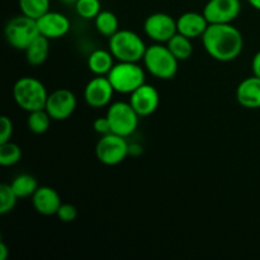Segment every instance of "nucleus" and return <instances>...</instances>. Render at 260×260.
I'll use <instances>...</instances> for the list:
<instances>
[{"instance_id":"obj_22","label":"nucleus","mask_w":260,"mask_h":260,"mask_svg":"<svg viewBox=\"0 0 260 260\" xmlns=\"http://www.w3.org/2000/svg\"><path fill=\"white\" fill-rule=\"evenodd\" d=\"M10 185H12L13 190L18 196V198L32 197L36 190L38 189V187H40L37 179L33 175L27 174V173L17 175L13 179V182L10 183Z\"/></svg>"},{"instance_id":"obj_30","label":"nucleus","mask_w":260,"mask_h":260,"mask_svg":"<svg viewBox=\"0 0 260 260\" xmlns=\"http://www.w3.org/2000/svg\"><path fill=\"white\" fill-rule=\"evenodd\" d=\"M93 128H94V131H95L98 135H101V136L112 134L111 123H109L107 116L98 117V118L93 122Z\"/></svg>"},{"instance_id":"obj_18","label":"nucleus","mask_w":260,"mask_h":260,"mask_svg":"<svg viewBox=\"0 0 260 260\" xmlns=\"http://www.w3.org/2000/svg\"><path fill=\"white\" fill-rule=\"evenodd\" d=\"M114 56L109 50L98 48L88 57V68L95 76H107L114 66Z\"/></svg>"},{"instance_id":"obj_21","label":"nucleus","mask_w":260,"mask_h":260,"mask_svg":"<svg viewBox=\"0 0 260 260\" xmlns=\"http://www.w3.org/2000/svg\"><path fill=\"white\" fill-rule=\"evenodd\" d=\"M165 45L168 46L170 51H172L173 55L178 58L179 61H185L188 58L192 57L193 55V45L192 40L185 36L177 33L175 36H173L169 41H168Z\"/></svg>"},{"instance_id":"obj_29","label":"nucleus","mask_w":260,"mask_h":260,"mask_svg":"<svg viewBox=\"0 0 260 260\" xmlns=\"http://www.w3.org/2000/svg\"><path fill=\"white\" fill-rule=\"evenodd\" d=\"M13 122L8 116L0 117V144L10 141L13 136Z\"/></svg>"},{"instance_id":"obj_17","label":"nucleus","mask_w":260,"mask_h":260,"mask_svg":"<svg viewBox=\"0 0 260 260\" xmlns=\"http://www.w3.org/2000/svg\"><path fill=\"white\" fill-rule=\"evenodd\" d=\"M236 99L244 108H260V78L253 75L244 79L236 88Z\"/></svg>"},{"instance_id":"obj_4","label":"nucleus","mask_w":260,"mask_h":260,"mask_svg":"<svg viewBox=\"0 0 260 260\" xmlns=\"http://www.w3.org/2000/svg\"><path fill=\"white\" fill-rule=\"evenodd\" d=\"M109 51L117 61L140 62L144 58L147 46L136 32L129 29H119L109 38Z\"/></svg>"},{"instance_id":"obj_33","label":"nucleus","mask_w":260,"mask_h":260,"mask_svg":"<svg viewBox=\"0 0 260 260\" xmlns=\"http://www.w3.org/2000/svg\"><path fill=\"white\" fill-rule=\"evenodd\" d=\"M248 3L254 8V9L259 10L260 12V0H248Z\"/></svg>"},{"instance_id":"obj_23","label":"nucleus","mask_w":260,"mask_h":260,"mask_svg":"<svg viewBox=\"0 0 260 260\" xmlns=\"http://www.w3.org/2000/svg\"><path fill=\"white\" fill-rule=\"evenodd\" d=\"M51 121H52V118H51V116L45 108L38 109V111H33L28 113L27 127L32 134L43 135L50 128Z\"/></svg>"},{"instance_id":"obj_2","label":"nucleus","mask_w":260,"mask_h":260,"mask_svg":"<svg viewBox=\"0 0 260 260\" xmlns=\"http://www.w3.org/2000/svg\"><path fill=\"white\" fill-rule=\"evenodd\" d=\"M145 70L160 80H172L178 73L179 60L165 43H154L146 48L144 58Z\"/></svg>"},{"instance_id":"obj_27","label":"nucleus","mask_w":260,"mask_h":260,"mask_svg":"<svg viewBox=\"0 0 260 260\" xmlns=\"http://www.w3.org/2000/svg\"><path fill=\"white\" fill-rule=\"evenodd\" d=\"M19 200L15 192L13 190L12 185L7 183L0 184V215H7L14 210L17 201Z\"/></svg>"},{"instance_id":"obj_28","label":"nucleus","mask_w":260,"mask_h":260,"mask_svg":"<svg viewBox=\"0 0 260 260\" xmlns=\"http://www.w3.org/2000/svg\"><path fill=\"white\" fill-rule=\"evenodd\" d=\"M56 216H57V218L61 222L70 223L75 221L76 217H78V208L74 205H71V203H62L60 208H58Z\"/></svg>"},{"instance_id":"obj_16","label":"nucleus","mask_w":260,"mask_h":260,"mask_svg":"<svg viewBox=\"0 0 260 260\" xmlns=\"http://www.w3.org/2000/svg\"><path fill=\"white\" fill-rule=\"evenodd\" d=\"M208 25H210V23L206 19L203 13L187 12L183 13L177 19L178 33L190 38V40L202 37Z\"/></svg>"},{"instance_id":"obj_13","label":"nucleus","mask_w":260,"mask_h":260,"mask_svg":"<svg viewBox=\"0 0 260 260\" xmlns=\"http://www.w3.org/2000/svg\"><path fill=\"white\" fill-rule=\"evenodd\" d=\"M128 102L140 117H149L159 108V91L155 86L145 83L129 94Z\"/></svg>"},{"instance_id":"obj_34","label":"nucleus","mask_w":260,"mask_h":260,"mask_svg":"<svg viewBox=\"0 0 260 260\" xmlns=\"http://www.w3.org/2000/svg\"><path fill=\"white\" fill-rule=\"evenodd\" d=\"M61 2L65 3V4H74V5H75L76 0H61Z\"/></svg>"},{"instance_id":"obj_14","label":"nucleus","mask_w":260,"mask_h":260,"mask_svg":"<svg viewBox=\"0 0 260 260\" xmlns=\"http://www.w3.org/2000/svg\"><path fill=\"white\" fill-rule=\"evenodd\" d=\"M37 25L40 35L45 36L50 41L63 37L68 35L71 28V23L66 15L52 10H48L46 14L38 18Z\"/></svg>"},{"instance_id":"obj_19","label":"nucleus","mask_w":260,"mask_h":260,"mask_svg":"<svg viewBox=\"0 0 260 260\" xmlns=\"http://www.w3.org/2000/svg\"><path fill=\"white\" fill-rule=\"evenodd\" d=\"M25 60L29 65L40 66L46 62L50 55V40L40 35L24 50Z\"/></svg>"},{"instance_id":"obj_12","label":"nucleus","mask_w":260,"mask_h":260,"mask_svg":"<svg viewBox=\"0 0 260 260\" xmlns=\"http://www.w3.org/2000/svg\"><path fill=\"white\" fill-rule=\"evenodd\" d=\"M114 93L108 76H94L84 88V101L91 108H104L112 103Z\"/></svg>"},{"instance_id":"obj_20","label":"nucleus","mask_w":260,"mask_h":260,"mask_svg":"<svg viewBox=\"0 0 260 260\" xmlns=\"http://www.w3.org/2000/svg\"><path fill=\"white\" fill-rule=\"evenodd\" d=\"M94 25L99 35L108 38L119 30L118 18L111 10H102L94 19Z\"/></svg>"},{"instance_id":"obj_5","label":"nucleus","mask_w":260,"mask_h":260,"mask_svg":"<svg viewBox=\"0 0 260 260\" xmlns=\"http://www.w3.org/2000/svg\"><path fill=\"white\" fill-rule=\"evenodd\" d=\"M112 86L116 93L131 94L139 86L146 83L145 69L139 65V62H124L118 61L114 63L108 75Z\"/></svg>"},{"instance_id":"obj_31","label":"nucleus","mask_w":260,"mask_h":260,"mask_svg":"<svg viewBox=\"0 0 260 260\" xmlns=\"http://www.w3.org/2000/svg\"><path fill=\"white\" fill-rule=\"evenodd\" d=\"M251 69H253V74L255 76L260 78V51L255 53V56L253 57L251 61Z\"/></svg>"},{"instance_id":"obj_7","label":"nucleus","mask_w":260,"mask_h":260,"mask_svg":"<svg viewBox=\"0 0 260 260\" xmlns=\"http://www.w3.org/2000/svg\"><path fill=\"white\" fill-rule=\"evenodd\" d=\"M107 118L111 123L112 134L128 137L136 132L140 116L129 102H113L108 106Z\"/></svg>"},{"instance_id":"obj_15","label":"nucleus","mask_w":260,"mask_h":260,"mask_svg":"<svg viewBox=\"0 0 260 260\" xmlns=\"http://www.w3.org/2000/svg\"><path fill=\"white\" fill-rule=\"evenodd\" d=\"M30 198L36 212L42 216H56L58 208L62 205L57 190L48 185H40Z\"/></svg>"},{"instance_id":"obj_26","label":"nucleus","mask_w":260,"mask_h":260,"mask_svg":"<svg viewBox=\"0 0 260 260\" xmlns=\"http://www.w3.org/2000/svg\"><path fill=\"white\" fill-rule=\"evenodd\" d=\"M76 14L83 19H95L96 15L102 12L101 0H76Z\"/></svg>"},{"instance_id":"obj_9","label":"nucleus","mask_w":260,"mask_h":260,"mask_svg":"<svg viewBox=\"0 0 260 260\" xmlns=\"http://www.w3.org/2000/svg\"><path fill=\"white\" fill-rule=\"evenodd\" d=\"M144 32L155 43H167L178 33L177 19L167 13H152L145 19Z\"/></svg>"},{"instance_id":"obj_3","label":"nucleus","mask_w":260,"mask_h":260,"mask_svg":"<svg viewBox=\"0 0 260 260\" xmlns=\"http://www.w3.org/2000/svg\"><path fill=\"white\" fill-rule=\"evenodd\" d=\"M48 94L45 84L33 76L19 78L13 86L15 104L28 113L45 108Z\"/></svg>"},{"instance_id":"obj_6","label":"nucleus","mask_w":260,"mask_h":260,"mask_svg":"<svg viewBox=\"0 0 260 260\" xmlns=\"http://www.w3.org/2000/svg\"><path fill=\"white\" fill-rule=\"evenodd\" d=\"M4 36L12 47L24 51L40 36L37 20L24 14L12 18L5 25Z\"/></svg>"},{"instance_id":"obj_11","label":"nucleus","mask_w":260,"mask_h":260,"mask_svg":"<svg viewBox=\"0 0 260 260\" xmlns=\"http://www.w3.org/2000/svg\"><path fill=\"white\" fill-rule=\"evenodd\" d=\"M203 15L210 24H230L241 13L240 0H208Z\"/></svg>"},{"instance_id":"obj_8","label":"nucleus","mask_w":260,"mask_h":260,"mask_svg":"<svg viewBox=\"0 0 260 260\" xmlns=\"http://www.w3.org/2000/svg\"><path fill=\"white\" fill-rule=\"evenodd\" d=\"M129 155V144L126 137L116 134L101 136L96 142L95 156L99 162L107 167L118 165Z\"/></svg>"},{"instance_id":"obj_32","label":"nucleus","mask_w":260,"mask_h":260,"mask_svg":"<svg viewBox=\"0 0 260 260\" xmlns=\"http://www.w3.org/2000/svg\"><path fill=\"white\" fill-rule=\"evenodd\" d=\"M9 256V249L4 241H0V260H7Z\"/></svg>"},{"instance_id":"obj_24","label":"nucleus","mask_w":260,"mask_h":260,"mask_svg":"<svg viewBox=\"0 0 260 260\" xmlns=\"http://www.w3.org/2000/svg\"><path fill=\"white\" fill-rule=\"evenodd\" d=\"M20 13L37 20L50 10V0H19Z\"/></svg>"},{"instance_id":"obj_10","label":"nucleus","mask_w":260,"mask_h":260,"mask_svg":"<svg viewBox=\"0 0 260 260\" xmlns=\"http://www.w3.org/2000/svg\"><path fill=\"white\" fill-rule=\"evenodd\" d=\"M78 107V99L71 90L65 88L56 89L48 94L45 109L52 121H65L70 118Z\"/></svg>"},{"instance_id":"obj_1","label":"nucleus","mask_w":260,"mask_h":260,"mask_svg":"<svg viewBox=\"0 0 260 260\" xmlns=\"http://www.w3.org/2000/svg\"><path fill=\"white\" fill-rule=\"evenodd\" d=\"M201 38L206 52L220 62L236 60L243 52L244 37L233 23L210 24Z\"/></svg>"},{"instance_id":"obj_25","label":"nucleus","mask_w":260,"mask_h":260,"mask_svg":"<svg viewBox=\"0 0 260 260\" xmlns=\"http://www.w3.org/2000/svg\"><path fill=\"white\" fill-rule=\"evenodd\" d=\"M22 159V149L12 141L0 144V165L4 168L14 167Z\"/></svg>"}]
</instances>
